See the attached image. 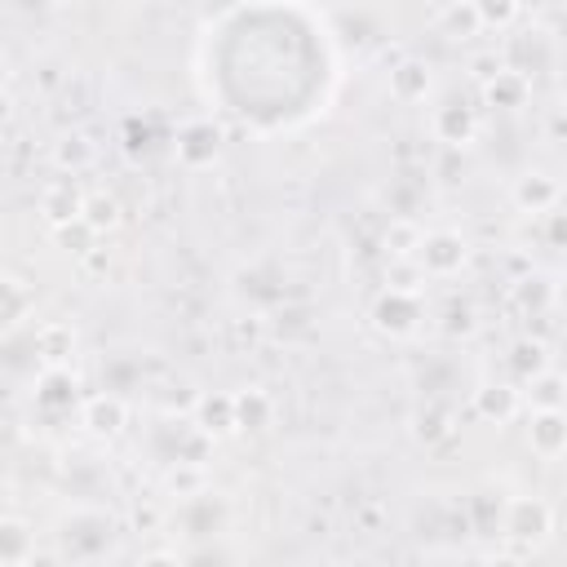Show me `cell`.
Returning <instances> with one entry per match:
<instances>
[{
    "label": "cell",
    "mask_w": 567,
    "mask_h": 567,
    "mask_svg": "<svg viewBox=\"0 0 567 567\" xmlns=\"http://www.w3.org/2000/svg\"><path fill=\"white\" fill-rule=\"evenodd\" d=\"M549 532H554V509H549V501H540V496H514V501L501 509V536L514 540V545L527 549V554H532V545H540Z\"/></svg>",
    "instance_id": "1"
},
{
    "label": "cell",
    "mask_w": 567,
    "mask_h": 567,
    "mask_svg": "<svg viewBox=\"0 0 567 567\" xmlns=\"http://www.w3.org/2000/svg\"><path fill=\"white\" fill-rule=\"evenodd\" d=\"M465 257H470V244L456 230H430V235H421L412 261L425 270V279H452L465 266Z\"/></svg>",
    "instance_id": "2"
},
{
    "label": "cell",
    "mask_w": 567,
    "mask_h": 567,
    "mask_svg": "<svg viewBox=\"0 0 567 567\" xmlns=\"http://www.w3.org/2000/svg\"><path fill=\"white\" fill-rule=\"evenodd\" d=\"M416 323H421V292H394V288H385L372 301V328L377 332L408 337V332H416Z\"/></svg>",
    "instance_id": "3"
},
{
    "label": "cell",
    "mask_w": 567,
    "mask_h": 567,
    "mask_svg": "<svg viewBox=\"0 0 567 567\" xmlns=\"http://www.w3.org/2000/svg\"><path fill=\"white\" fill-rule=\"evenodd\" d=\"M558 195H563V186H558V177L545 173V168L518 173V177H514V190H509L514 208H518V213H532V217H545L549 208H558Z\"/></svg>",
    "instance_id": "4"
},
{
    "label": "cell",
    "mask_w": 567,
    "mask_h": 567,
    "mask_svg": "<svg viewBox=\"0 0 567 567\" xmlns=\"http://www.w3.org/2000/svg\"><path fill=\"white\" fill-rule=\"evenodd\" d=\"M173 151H177V159H182L186 168H208V164L217 159V151H221V133H217L213 120H186V124L177 128Z\"/></svg>",
    "instance_id": "5"
},
{
    "label": "cell",
    "mask_w": 567,
    "mask_h": 567,
    "mask_svg": "<svg viewBox=\"0 0 567 567\" xmlns=\"http://www.w3.org/2000/svg\"><path fill=\"white\" fill-rule=\"evenodd\" d=\"M527 447L540 461H558L563 456V447H567V416H563V408H532V416H527Z\"/></svg>",
    "instance_id": "6"
},
{
    "label": "cell",
    "mask_w": 567,
    "mask_h": 567,
    "mask_svg": "<svg viewBox=\"0 0 567 567\" xmlns=\"http://www.w3.org/2000/svg\"><path fill=\"white\" fill-rule=\"evenodd\" d=\"M390 97L394 102H403V106H416V102H425L430 93H434V71H430V62L425 58H399L394 66H390Z\"/></svg>",
    "instance_id": "7"
},
{
    "label": "cell",
    "mask_w": 567,
    "mask_h": 567,
    "mask_svg": "<svg viewBox=\"0 0 567 567\" xmlns=\"http://www.w3.org/2000/svg\"><path fill=\"white\" fill-rule=\"evenodd\" d=\"M430 133H434V142H443V146H470V142L478 137V115H474L465 102H443V106H434V115H430Z\"/></svg>",
    "instance_id": "8"
},
{
    "label": "cell",
    "mask_w": 567,
    "mask_h": 567,
    "mask_svg": "<svg viewBox=\"0 0 567 567\" xmlns=\"http://www.w3.org/2000/svg\"><path fill=\"white\" fill-rule=\"evenodd\" d=\"M80 208H84V190H80V177H71V173L53 177V182L40 190V213H44V221H49V226L75 221V217H80Z\"/></svg>",
    "instance_id": "9"
},
{
    "label": "cell",
    "mask_w": 567,
    "mask_h": 567,
    "mask_svg": "<svg viewBox=\"0 0 567 567\" xmlns=\"http://www.w3.org/2000/svg\"><path fill=\"white\" fill-rule=\"evenodd\" d=\"M518 412H523V390H514L509 381H483L474 390V416L492 425H509Z\"/></svg>",
    "instance_id": "10"
},
{
    "label": "cell",
    "mask_w": 567,
    "mask_h": 567,
    "mask_svg": "<svg viewBox=\"0 0 567 567\" xmlns=\"http://www.w3.org/2000/svg\"><path fill=\"white\" fill-rule=\"evenodd\" d=\"M230 412H235V430L244 434H261L275 421V399L261 385H244L230 394Z\"/></svg>",
    "instance_id": "11"
},
{
    "label": "cell",
    "mask_w": 567,
    "mask_h": 567,
    "mask_svg": "<svg viewBox=\"0 0 567 567\" xmlns=\"http://www.w3.org/2000/svg\"><path fill=\"white\" fill-rule=\"evenodd\" d=\"M53 164H58L62 173L80 177V173H89V168L97 164V142H93L84 128H71V133L58 137V146H53Z\"/></svg>",
    "instance_id": "12"
},
{
    "label": "cell",
    "mask_w": 567,
    "mask_h": 567,
    "mask_svg": "<svg viewBox=\"0 0 567 567\" xmlns=\"http://www.w3.org/2000/svg\"><path fill=\"white\" fill-rule=\"evenodd\" d=\"M483 102L496 111H518L527 102V75L514 66H501L492 80H483Z\"/></svg>",
    "instance_id": "13"
},
{
    "label": "cell",
    "mask_w": 567,
    "mask_h": 567,
    "mask_svg": "<svg viewBox=\"0 0 567 567\" xmlns=\"http://www.w3.org/2000/svg\"><path fill=\"white\" fill-rule=\"evenodd\" d=\"M124 421H128V403H124L120 394H93V399L84 403V425H89L93 434H102V439L120 434Z\"/></svg>",
    "instance_id": "14"
},
{
    "label": "cell",
    "mask_w": 567,
    "mask_h": 567,
    "mask_svg": "<svg viewBox=\"0 0 567 567\" xmlns=\"http://www.w3.org/2000/svg\"><path fill=\"white\" fill-rule=\"evenodd\" d=\"M35 354L44 359V368H66V359L75 354V332L71 323H40L35 328Z\"/></svg>",
    "instance_id": "15"
},
{
    "label": "cell",
    "mask_w": 567,
    "mask_h": 567,
    "mask_svg": "<svg viewBox=\"0 0 567 567\" xmlns=\"http://www.w3.org/2000/svg\"><path fill=\"white\" fill-rule=\"evenodd\" d=\"M71 403H75V381H71V372H66V368H44L40 390H35V408L62 412V408H71Z\"/></svg>",
    "instance_id": "16"
},
{
    "label": "cell",
    "mask_w": 567,
    "mask_h": 567,
    "mask_svg": "<svg viewBox=\"0 0 567 567\" xmlns=\"http://www.w3.org/2000/svg\"><path fill=\"white\" fill-rule=\"evenodd\" d=\"M195 425L208 434V439H221L235 430V412H230V394H204L195 403Z\"/></svg>",
    "instance_id": "17"
},
{
    "label": "cell",
    "mask_w": 567,
    "mask_h": 567,
    "mask_svg": "<svg viewBox=\"0 0 567 567\" xmlns=\"http://www.w3.org/2000/svg\"><path fill=\"white\" fill-rule=\"evenodd\" d=\"M35 554V532L27 518H0V563H27Z\"/></svg>",
    "instance_id": "18"
},
{
    "label": "cell",
    "mask_w": 567,
    "mask_h": 567,
    "mask_svg": "<svg viewBox=\"0 0 567 567\" xmlns=\"http://www.w3.org/2000/svg\"><path fill=\"white\" fill-rule=\"evenodd\" d=\"M80 217H84L97 235H106V230H115V226L124 221V208H120V199H115V195H106V190H89V195H84Z\"/></svg>",
    "instance_id": "19"
},
{
    "label": "cell",
    "mask_w": 567,
    "mask_h": 567,
    "mask_svg": "<svg viewBox=\"0 0 567 567\" xmlns=\"http://www.w3.org/2000/svg\"><path fill=\"white\" fill-rule=\"evenodd\" d=\"M27 315H31V288L22 279L0 275V332L13 328V323H22Z\"/></svg>",
    "instance_id": "20"
},
{
    "label": "cell",
    "mask_w": 567,
    "mask_h": 567,
    "mask_svg": "<svg viewBox=\"0 0 567 567\" xmlns=\"http://www.w3.org/2000/svg\"><path fill=\"white\" fill-rule=\"evenodd\" d=\"M483 31H509L523 18V0H470Z\"/></svg>",
    "instance_id": "21"
},
{
    "label": "cell",
    "mask_w": 567,
    "mask_h": 567,
    "mask_svg": "<svg viewBox=\"0 0 567 567\" xmlns=\"http://www.w3.org/2000/svg\"><path fill=\"white\" fill-rule=\"evenodd\" d=\"M509 368H514L518 381L536 377L540 368H549V346H545L540 337H523V341H514V350H509Z\"/></svg>",
    "instance_id": "22"
},
{
    "label": "cell",
    "mask_w": 567,
    "mask_h": 567,
    "mask_svg": "<svg viewBox=\"0 0 567 567\" xmlns=\"http://www.w3.org/2000/svg\"><path fill=\"white\" fill-rule=\"evenodd\" d=\"M563 394H567V381L558 368H540L536 377H527V403L532 408H563Z\"/></svg>",
    "instance_id": "23"
},
{
    "label": "cell",
    "mask_w": 567,
    "mask_h": 567,
    "mask_svg": "<svg viewBox=\"0 0 567 567\" xmlns=\"http://www.w3.org/2000/svg\"><path fill=\"white\" fill-rule=\"evenodd\" d=\"M421 226L412 221V217H394L390 226H385V235H381V244H385V257H416V244H421Z\"/></svg>",
    "instance_id": "24"
},
{
    "label": "cell",
    "mask_w": 567,
    "mask_h": 567,
    "mask_svg": "<svg viewBox=\"0 0 567 567\" xmlns=\"http://www.w3.org/2000/svg\"><path fill=\"white\" fill-rule=\"evenodd\" d=\"M412 434H416L421 443H439V439H447V434H452V412H447L443 403L421 408V412L412 416Z\"/></svg>",
    "instance_id": "25"
},
{
    "label": "cell",
    "mask_w": 567,
    "mask_h": 567,
    "mask_svg": "<svg viewBox=\"0 0 567 567\" xmlns=\"http://www.w3.org/2000/svg\"><path fill=\"white\" fill-rule=\"evenodd\" d=\"M53 235H58V244L71 252V257H84L89 248H97V230L84 221V217H75V221H62V226H53Z\"/></svg>",
    "instance_id": "26"
},
{
    "label": "cell",
    "mask_w": 567,
    "mask_h": 567,
    "mask_svg": "<svg viewBox=\"0 0 567 567\" xmlns=\"http://www.w3.org/2000/svg\"><path fill=\"white\" fill-rule=\"evenodd\" d=\"M421 284H425V270L412 257H390L385 288H394V292H421Z\"/></svg>",
    "instance_id": "27"
},
{
    "label": "cell",
    "mask_w": 567,
    "mask_h": 567,
    "mask_svg": "<svg viewBox=\"0 0 567 567\" xmlns=\"http://www.w3.org/2000/svg\"><path fill=\"white\" fill-rule=\"evenodd\" d=\"M443 31H447L452 40H470V35H478V31H483V27H478V18H474V9H470V0L447 4V9H443Z\"/></svg>",
    "instance_id": "28"
},
{
    "label": "cell",
    "mask_w": 567,
    "mask_h": 567,
    "mask_svg": "<svg viewBox=\"0 0 567 567\" xmlns=\"http://www.w3.org/2000/svg\"><path fill=\"white\" fill-rule=\"evenodd\" d=\"M168 487H173L177 496H186V492H199V487H204V465L177 461V470H168Z\"/></svg>",
    "instance_id": "29"
},
{
    "label": "cell",
    "mask_w": 567,
    "mask_h": 567,
    "mask_svg": "<svg viewBox=\"0 0 567 567\" xmlns=\"http://www.w3.org/2000/svg\"><path fill=\"white\" fill-rule=\"evenodd\" d=\"M354 527L368 532V536L385 532V505H381V501H363V505L354 509Z\"/></svg>",
    "instance_id": "30"
},
{
    "label": "cell",
    "mask_w": 567,
    "mask_h": 567,
    "mask_svg": "<svg viewBox=\"0 0 567 567\" xmlns=\"http://www.w3.org/2000/svg\"><path fill=\"white\" fill-rule=\"evenodd\" d=\"M505 66V58L496 53V49H483V53H470V75L483 84V80H492L496 71Z\"/></svg>",
    "instance_id": "31"
},
{
    "label": "cell",
    "mask_w": 567,
    "mask_h": 567,
    "mask_svg": "<svg viewBox=\"0 0 567 567\" xmlns=\"http://www.w3.org/2000/svg\"><path fill=\"white\" fill-rule=\"evenodd\" d=\"M540 284H545V279H532V275H527V279H518L514 297H518V301H527L532 310H536V306H549V301H554V288H540Z\"/></svg>",
    "instance_id": "32"
},
{
    "label": "cell",
    "mask_w": 567,
    "mask_h": 567,
    "mask_svg": "<svg viewBox=\"0 0 567 567\" xmlns=\"http://www.w3.org/2000/svg\"><path fill=\"white\" fill-rule=\"evenodd\" d=\"M230 332H235V341H239V346H244V341H248V346H257V341L266 337V323H261L257 315H244V319H235V323H230Z\"/></svg>",
    "instance_id": "33"
},
{
    "label": "cell",
    "mask_w": 567,
    "mask_h": 567,
    "mask_svg": "<svg viewBox=\"0 0 567 567\" xmlns=\"http://www.w3.org/2000/svg\"><path fill=\"white\" fill-rule=\"evenodd\" d=\"M133 523H137V527H155V523H159V509H155V505H146V509H137V514H133Z\"/></svg>",
    "instance_id": "34"
},
{
    "label": "cell",
    "mask_w": 567,
    "mask_h": 567,
    "mask_svg": "<svg viewBox=\"0 0 567 567\" xmlns=\"http://www.w3.org/2000/svg\"><path fill=\"white\" fill-rule=\"evenodd\" d=\"M13 120V97H9V89H0V128Z\"/></svg>",
    "instance_id": "35"
},
{
    "label": "cell",
    "mask_w": 567,
    "mask_h": 567,
    "mask_svg": "<svg viewBox=\"0 0 567 567\" xmlns=\"http://www.w3.org/2000/svg\"><path fill=\"white\" fill-rule=\"evenodd\" d=\"M9 84V58H4V49H0V89Z\"/></svg>",
    "instance_id": "36"
}]
</instances>
